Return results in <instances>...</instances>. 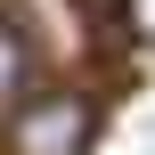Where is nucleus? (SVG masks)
<instances>
[{"label":"nucleus","instance_id":"nucleus-1","mask_svg":"<svg viewBox=\"0 0 155 155\" xmlns=\"http://www.w3.org/2000/svg\"><path fill=\"white\" fill-rule=\"evenodd\" d=\"M90 147V106L82 98H33L8 123V155H82Z\"/></svg>","mask_w":155,"mask_h":155},{"label":"nucleus","instance_id":"nucleus-2","mask_svg":"<svg viewBox=\"0 0 155 155\" xmlns=\"http://www.w3.org/2000/svg\"><path fill=\"white\" fill-rule=\"evenodd\" d=\"M16 16H41V57H74V49H82L74 8H57V0H16Z\"/></svg>","mask_w":155,"mask_h":155},{"label":"nucleus","instance_id":"nucleus-3","mask_svg":"<svg viewBox=\"0 0 155 155\" xmlns=\"http://www.w3.org/2000/svg\"><path fill=\"white\" fill-rule=\"evenodd\" d=\"M16 82H25V33H16V25H0V106L16 98Z\"/></svg>","mask_w":155,"mask_h":155},{"label":"nucleus","instance_id":"nucleus-4","mask_svg":"<svg viewBox=\"0 0 155 155\" xmlns=\"http://www.w3.org/2000/svg\"><path fill=\"white\" fill-rule=\"evenodd\" d=\"M123 16H131V33L155 49V0H123Z\"/></svg>","mask_w":155,"mask_h":155}]
</instances>
